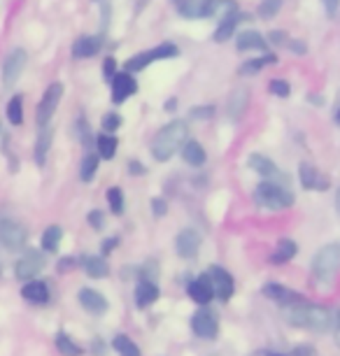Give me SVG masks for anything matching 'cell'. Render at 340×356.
<instances>
[{"label": "cell", "instance_id": "52", "mask_svg": "<svg viewBox=\"0 0 340 356\" xmlns=\"http://www.w3.org/2000/svg\"><path fill=\"white\" fill-rule=\"evenodd\" d=\"M117 243H119L117 238H112V240H105V243H103V254H110V252H112V250H115V247H117Z\"/></svg>", "mask_w": 340, "mask_h": 356}, {"label": "cell", "instance_id": "30", "mask_svg": "<svg viewBox=\"0 0 340 356\" xmlns=\"http://www.w3.org/2000/svg\"><path fill=\"white\" fill-rule=\"evenodd\" d=\"M273 63H277L275 54H264V56L252 58V61L243 63V68H240L238 72H240V75H257V72H261L266 65H273Z\"/></svg>", "mask_w": 340, "mask_h": 356}, {"label": "cell", "instance_id": "56", "mask_svg": "<svg viewBox=\"0 0 340 356\" xmlns=\"http://www.w3.org/2000/svg\"><path fill=\"white\" fill-rule=\"evenodd\" d=\"M336 207H338V214H340V189H338V193H336Z\"/></svg>", "mask_w": 340, "mask_h": 356}, {"label": "cell", "instance_id": "28", "mask_svg": "<svg viewBox=\"0 0 340 356\" xmlns=\"http://www.w3.org/2000/svg\"><path fill=\"white\" fill-rule=\"evenodd\" d=\"M82 266H84L86 275H89V277H93V280H103L105 275L110 273L108 261H105L103 257H84L82 259Z\"/></svg>", "mask_w": 340, "mask_h": 356}, {"label": "cell", "instance_id": "40", "mask_svg": "<svg viewBox=\"0 0 340 356\" xmlns=\"http://www.w3.org/2000/svg\"><path fill=\"white\" fill-rule=\"evenodd\" d=\"M270 93H273V96H277V98H286L291 93V86H289V82H284V79H273Z\"/></svg>", "mask_w": 340, "mask_h": 356}, {"label": "cell", "instance_id": "5", "mask_svg": "<svg viewBox=\"0 0 340 356\" xmlns=\"http://www.w3.org/2000/svg\"><path fill=\"white\" fill-rule=\"evenodd\" d=\"M179 49L175 44L165 42V44H159L154 49H147V51H140L136 56H131L129 61H126V72H140L145 68H149L154 61H161V58H172L177 56Z\"/></svg>", "mask_w": 340, "mask_h": 356}, {"label": "cell", "instance_id": "58", "mask_svg": "<svg viewBox=\"0 0 340 356\" xmlns=\"http://www.w3.org/2000/svg\"><path fill=\"white\" fill-rule=\"evenodd\" d=\"M0 273H3V266H0Z\"/></svg>", "mask_w": 340, "mask_h": 356}, {"label": "cell", "instance_id": "53", "mask_svg": "<svg viewBox=\"0 0 340 356\" xmlns=\"http://www.w3.org/2000/svg\"><path fill=\"white\" fill-rule=\"evenodd\" d=\"M129 170H131V172H136V175H140V172H145V170H143V168H140V165H138V161H129Z\"/></svg>", "mask_w": 340, "mask_h": 356}, {"label": "cell", "instance_id": "26", "mask_svg": "<svg viewBox=\"0 0 340 356\" xmlns=\"http://www.w3.org/2000/svg\"><path fill=\"white\" fill-rule=\"evenodd\" d=\"M298 254V245L294 243V240H280L277 247H275V252H273V257H270V264H277V266H282L286 264V261H291Z\"/></svg>", "mask_w": 340, "mask_h": 356}, {"label": "cell", "instance_id": "13", "mask_svg": "<svg viewBox=\"0 0 340 356\" xmlns=\"http://www.w3.org/2000/svg\"><path fill=\"white\" fill-rule=\"evenodd\" d=\"M210 277H212V286H215V298L231 300L233 291H236V282H233L231 273L224 270V268H219V266H212Z\"/></svg>", "mask_w": 340, "mask_h": 356}, {"label": "cell", "instance_id": "10", "mask_svg": "<svg viewBox=\"0 0 340 356\" xmlns=\"http://www.w3.org/2000/svg\"><path fill=\"white\" fill-rule=\"evenodd\" d=\"M298 177H301L303 189H308V191H326L331 186L329 177L319 172L310 161H303V163L298 165Z\"/></svg>", "mask_w": 340, "mask_h": 356}, {"label": "cell", "instance_id": "31", "mask_svg": "<svg viewBox=\"0 0 340 356\" xmlns=\"http://www.w3.org/2000/svg\"><path fill=\"white\" fill-rule=\"evenodd\" d=\"M96 145H98V156L105 159V161H110V159H115L119 140L115 138V133H103V136L98 138Z\"/></svg>", "mask_w": 340, "mask_h": 356}, {"label": "cell", "instance_id": "2", "mask_svg": "<svg viewBox=\"0 0 340 356\" xmlns=\"http://www.w3.org/2000/svg\"><path fill=\"white\" fill-rule=\"evenodd\" d=\"M186 136H189V126L184 122H170L168 126H163L161 131L154 136L152 143V154L156 161H170L179 147H184Z\"/></svg>", "mask_w": 340, "mask_h": 356}, {"label": "cell", "instance_id": "43", "mask_svg": "<svg viewBox=\"0 0 340 356\" xmlns=\"http://www.w3.org/2000/svg\"><path fill=\"white\" fill-rule=\"evenodd\" d=\"M212 114H215V107H196V110H191V117L193 119H210Z\"/></svg>", "mask_w": 340, "mask_h": 356}, {"label": "cell", "instance_id": "48", "mask_svg": "<svg viewBox=\"0 0 340 356\" xmlns=\"http://www.w3.org/2000/svg\"><path fill=\"white\" fill-rule=\"evenodd\" d=\"M289 47H291V51H294V54H305V51H308V44L301 42V40H289Z\"/></svg>", "mask_w": 340, "mask_h": 356}, {"label": "cell", "instance_id": "42", "mask_svg": "<svg viewBox=\"0 0 340 356\" xmlns=\"http://www.w3.org/2000/svg\"><path fill=\"white\" fill-rule=\"evenodd\" d=\"M103 75H105V79H108V82L117 77V61L112 56H108L103 61Z\"/></svg>", "mask_w": 340, "mask_h": 356}, {"label": "cell", "instance_id": "41", "mask_svg": "<svg viewBox=\"0 0 340 356\" xmlns=\"http://www.w3.org/2000/svg\"><path fill=\"white\" fill-rule=\"evenodd\" d=\"M156 277H159V264L156 261H147V264L143 266V275H140V280L156 282Z\"/></svg>", "mask_w": 340, "mask_h": 356}, {"label": "cell", "instance_id": "29", "mask_svg": "<svg viewBox=\"0 0 340 356\" xmlns=\"http://www.w3.org/2000/svg\"><path fill=\"white\" fill-rule=\"evenodd\" d=\"M51 140H54V133H51L49 126H42V131H40V136L35 140V161H38V165H44V161H47V152H49V147H51Z\"/></svg>", "mask_w": 340, "mask_h": 356}, {"label": "cell", "instance_id": "7", "mask_svg": "<svg viewBox=\"0 0 340 356\" xmlns=\"http://www.w3.org/2000/svg\"><path fill=\"white\" fill-rule=\"evenodd\" d=\"M191 328H193V333H196L198 338L215 340L217 333H219V317H217V312L210 310V307H203V310H198L191 317Z\"/></svg>", "mask_w": 340, "mask_h": 356}, {"label": "cell", "instance_id": "3", "mask_svg": "<svg viewBox=\"0 0 340 356\" xmlns=\"http://www.w3.org/2000/svg\"><path fill=\"white\" fill-rule=\"evenodd\" d=\"M340 270V243H329L312 259V277L317 284H331Z\"/></svg>", "mask_w": 340, "mask_h": 356}, {"label": "cell", "instance_id": "17", "mask_svg": "<svg viewBox=\"0 0 340 356\" xmlns=\"http://www.w3.org/2000/svg\"><path fill=\"white\" fill-rule=\"evenodd\" d=\"M250 168H252V170H257L264 179H268V182H280V184H282L284 175L280 172V168L273 163L270 159L261 156V154H252V156H250Z\"/></svg>", "mask_w": 340, "mask_h": 356}, {"label": "cell", "instance_id": "55", "mask_svg": "<svg viewBox=\"0 0 340 356\" xmlns=\"http://www.w3.org/2000/svg\"><path fill=\"white\" fill-rule=\"evenodd\" d=\"M264 356H291V354H280V352H264Z\"/></svg>", "mask_w": 340, "mask_h": 356}, {"label": "cell", "instance_id": "18", "mask_svg": "<svg viewBox=\"0 0 340 356\" xmlns=\"http://www.w3.org/2000/svg\"><path fill=\"white\" fill-rule=\"evenodd\" d=\"M240 24V10L233 8L229 12H222V19H219V26L215 31V42H226V40H231V35L236 33Z\"/></svg>", "mask_w": 340, "mask_h": 356}, {"label": "cell", "instance_id": "9", "mask_svg": "<svg viewBox=\"0 0 340 356\" xmlns=\"http://www.w3.org/2000/svg\"><path fill=\"white\" fill-rule=\"evenodd\" d=\"M44 266H47L44 254H42V252L31 250V252H26L22 259H17V264H15V275H17L19 280H35V275H38V273H42V270H44Z\"/></svg>", "mask_w": 340, "mask_h": 356}, {"label": "cell", "instance_id": "54", "mask_svg": "<svg viewBox=\"0 0 340 356\" xmlns=\"http://www.w3.org/2000/svg\"><path fill=\"white\" fill-rule=\"evenodd\" d=\"M165 110H175V98H170L168 103H165Z\"/></svg>", "mask_w": 340, "mask_h": 356}, {"label": "cell", "instance_id": "8", "mask_svg": "<svg viewBox=\"0 0 340 356\" xmlns=\"http://www.w3.org/2000/svg\"><path fill=\"white\" fill-rule=\"evenodd\" d=\"M61 98H63V84L61 82H54V84L47 86L44 96H42V100H40V105H38V124L40 126L49 124V119L54 117L56 107H58V103H61Z\"/></svg>", "mask_w": 340, "mask_h": 356}, {"label": "cell", "instance_id": "46", "mask_svg": "<svg viewBox=\"0 0 340 356\" xmlns=\"http://www.w3.org/2000/svg\"><path fill=\"white\" fill-rule=\"evenodd\" d=\"M291 356H315V349H312L310 345H298V347H294Z\"/></svg>", "mask_w": 340, "mask_h": 356}, {"label": "cell", "instance_id": "24", "mask_svg": "<svg viewBox=\"0 0 340 356\" xmlns=\"http://www.w3.org/2000/svg\"><path fill=\"white\" fill-rule=\"evenodd\" d=\"M156 298H159V284H156V282L140 280V284L136 289V303H138V307H147L152 303H156Z\"/></svg>", "mask_w": 340, "mask_h": 356}, {"label": "cell", "instance_id": "14", "mask_svg": "<svg viewBox=\"0 0 340 356\" xmlns=\"http://www.w3.org/2000/svg\"><path fill=\"white\" fill-rule=\"evenodd\" d=\"M112 100L119 105L124 103V100H129L133 93L138 91V82L136 77H133V72H117V77L112 79Z\"/></svg>", "mask_w": 340, "mask_h": 356}, {"label": "cell", "instance_id": "16", "mask_svg": "<svg viewBox=\"0 0 340 356\" xmlns=\"http://www.w3.org/2000/svg\"><path fill=\"white\" fill-rule=\"evenodd\" d=\"M175 247L182 259H193L198 254V247H201V235L193 231V228H184V231H179L177 235Z\"/></svg>", "mask_w": 340, "mask_h": 356}, {"label": "cell", "instance_id": "34", "mask_svg": "<svg viewBox=\"0 0 340 356\" xmlns=\"http://www.w3.org/2000/svg\"><path fill=\"white\" fill-rule=\"evenodd\" d=\"M56 349L63 356H79V354H82V347H79L72 338H68L65 333H58L56 335Z\"/></svg>", "mask_w": 340, "mask_h": 356}, {"label": "cell", "instance_id": "39", "mask_svg": "<svg viewBox=\"0 0 340 356\" xmlns=\"http://www.w3.org/2000/svg\"><path fill=\"white\" fill-rule=\"evenodd\" d=\"M119 126H122V117L117 112H108L103 114V131L105 133H115Z\"/></svg>", "mask_w": 340, "mask_h": 356}, {"label": "cell", "instance_id": "12", "mask_svg": "<svg viewBox=\"0 0 340 356\" xmlns=\"http://www.w3.org/2000/svg\"><path fill=\"white\" fill-rule=\"evenodd\" d=\"M215 8H217L215 0H179V3H177L179 15L186 17V19L212 17V15H215Z\"/></svg>", "mask_w": 340, "mask_h": 356}, {"label": "cell", "instance_id": "6", "mask_svg": "<svg viewBox=\"0 0 340 356\" xmlns=\"http://www.w3.org/2000/svg\"><path fill=\"white\" fill-rule=\"evenodd\" d=\"M26 240H29V233H26V228L19 221L10 217H0V243H3L5 250L8 252L24 250Z\"/></svg>", "mask_w": 340, "mask_h": 356}, {"label": "cell", "instance_id": "21", "mask_svg": "<svg viewBox=\"0 0 340 356\" xmlns=\"http://www.w3.org/2000/svg\"><path fill=\"white\" fill-rule=\"evenodd\" d=\"M79 303L91 314H105V310H108V300H105V296L98 293L96 289H82V291H79Z\"/></svg>", "mask_w": 340, "mask_h": 356}, {"label": "cell", "instance_id": "50", "mask_svg": "<svg viewBox=\"0 0 340 356\" xmlns=\"http://www.w3.org/2000/svg\"><path fill=\"white\" fill-rule=\"evenodd\" d=\"M270 42L282 44V42H286V35H284L282 31H273V33H270Z\"/></svg>", "mask_w": 340, "mask_h": 356}, {"label": "cell", "instance_id": "35", "mask_svg": "<svg viewBox=\"0 0 340 356\" xmlns=\"http://www.w3.org/2000/svg\"><path fill=\"white\" fill-rule=\"evenodd\" d=\"M101 156L98 154H89V156H84V161H82V168H79V177H82V182H91L93 179V175H96V170H98V161Z\"/></svg>", "mask_w": 340, "mask_h": 356}, {"label": "cell", "instance_id": "32", "mask_svg": "<svg viewBox=\"0 0 340 356\" xmlns=\"http://www.w3.org/2000/svg\"><path fill=\"white\" fill-rule=\"evenodd\" d=\"M61 240H63V231L61 226H49L42 235V250L44 252H51L56 254L58 247H61Z\"/></svg>", "mask_w": 340, "mask_h": 356}, {"label": "cell", "instance_id": "20", "mask_svg": "<svg viewBox=\"0 0 340 356\" xmlns=\"http://www.w3.org/2000/svg\"><path fill=\"white\" fill-rule=\"evenodd\" d=\"M248 105H250V91L245 89V86H238V89L231 93L229 105H226V112H229L231 122H240V117L248 110Z\"/></svg>", "mask_w": 340, "mask_h": 356}, {"label": "cell", "instance_id": "1", "mask_svg": "<svg viewBox=\"0 0 340 356\" xmlns=\"http://www.w3.org/2000/svg\"><path fill=\"white\" fill-rule=\"evenodd\" d=\"M282 314L291 326L308 328V331L324 333V331H331L333 328V312L326 310L322 305L308 303L305 298L298 300L294 305L282 307Z\"/></svg>", "mask_w": 340, "mask_h": 356}, {"label": "cell", "instance_id": "37", "mask_svg": "<svg viewBox=\"0 0 340 356\" xmlns=\"http://www.w3.org/2000/svg\"><path fill=\"white\" fill-rule=\"evenodd\" d=\"M108 203H110L112 214H122L124 212V191L119 189V186H112V189H108Z\"/></svg>", "mask_w": 340, "mask_h": 356}, {"label": "cell", "instance_id": "23", "mask_svg": "<svg viewBox=\"0 0 340 356\" xmlns=\"http://www.w3.org/2000/svg\"><path fill=\"white\" fill-rule=\"evenodd\" d=\"M22 296L29 303L44 305L47 300H49V286H47L42 280H29L22 289Z\"/></svg>", "mask_w": 340, "mask_h": 356}, {"label": "cell", "instance_id": "49", "mask_svg": "<svg viewBox=\"0 0 340 356\" xmlns=\"http://www.w3.org/2000/svg\"><path fill=\"white\" fill-rule=\"evenodd\" d=\"M152 205H154V214H156V217H163L165 210H168L161 198H154V203H152Z\"/></svg>", "mask_w": 340, "mask_h": 356}, {"label": "cell", "instance_id": "51", "mask_svg": "<svg viewBox=\"0 0 340 356\" xmlns=\"http://www.w3.org/2000/svg\"><path fill=\"white\" fill-rule=\"evenodd\" d=\"M75 266H77V261H75V259H65V261H61V264H58V270L65 273L68 268H75Z\"/></svg>", "mask_w": 340, "mask_h": 356}, {"label": "cell", "instance_id": "22", "mask_svg": "<svg viewBox=\"0 0 340 356\" xmlns=\"http://www.w3.org/2000/svg\"><path fill=\"white\" fill-rule=\"evenodd\" d=\"M264 296H268V298H273L275 303H280L282 307L294 305V303H298V300H303L301 293L291 291V289H286L282 284H266L264 286Z\"/></svg>", "mask_w": 340, "mask_h": 356}, {"label": "cell", "instance_id": "19", "mask_svg": "<svg viewBox=\"0 0 340 356\" xmlns=\"http://www.w3.org/2000/svg\"><path fill=\"white\" fill-rule=\"evenodd\" d=\"M101 47H103V35H82L72 44V56L75 58L96 56V54L101 51Z\"/></svg>", "mask_w": 340, "mask_h": 356}, {"label": "cell", "instance_id": "15", "mask_svg": "<svg viewBox=\"0 0 340 356\" xmlns=\"http://www.w3.org/2000/svg\"><path fill=\"white\" fill-rule=\"evenodd\" d=\"M189 296L198 305H208L215 298V286H212V277L208 275H198L196 280L189 282Z\"/></svg>", "mask_w": 340, "mask_h": 356}, {"label": "cell", "instance_id": "4", "mask_svg": "<svg viewBox=\"0 0 340 356\" xmlns=\"http://www.w3.org/2000/svg\"><path fill=\"white\" fill-rule=\"evenodd\" d=\"M254 200L266 210H286L294 205V193L280 182H268L264 179L254 189Z\"/></svg>", "mask_w": 340, "mask_h": 356}, {"label": "cell", "instance_id": "36", "mask_svg": "<svg viewBox=\"0 0 340 356\" xmlns=\"http://www.w3.org/2000/svg\"><path fill=\"white\" fill-rule=\"evenodd\" d=\"M8 119H10V124H15V126L24 124V98L22 96H15L8 103Z\"/></svg>", "mask_w": 340, "mask_h": 356}, {"label": "cell", "instance_id": "38", "mask_svg": "<svg viewBox=\"0 0 340 356\" xmlns=\"http://www.w3.org/2000/svg\"><path fill=\"white\" fill-rule=\"evenodd\" d=\"M282 8V0H261L259 3V17L261 19H273Z\"/></svg>", "mask_w": 340, "mask_h": 356}, {"label": "cell", "instance_id": "33", "mask_svg": "<svg viewBox=\"0 0 340 356\" xmlns=\"http://www.w3.org/2000/svg\"><path fill=\"white\" fill-rule=\"evenodd\" d=\"M112 347H115V352L119 356H140V347L129 338V335H115Z\"/></svg>", "mask_w": 340, "mask_h": 356}, {"label": "cell", "instance_id": "44", "mask_svg": "<svg viewBox=\"0 0 340 356\" xmlns=\"http://www.w3.org/2000/svg\"><path fill=\"white\" fill-rule=\"evenodd\" d=\"M333 340H336V345L340 347V310H333Z\"/></svg>", "mask_w": 340, "mask_h": 356}, {"label": "cell", "instance_id": "27", "mask_svg": "<svg viewBox=\"0 0 340 356\" xmlns=\"http://www.w3.org/2000/svg\"><path fill=\"white\" fill-rule=\"evenodd\" d=\"M182 159L189 165L198 168V165H203L205 161H208V154H205V149L196 143V140H189V143H184V147H182Z\"/></svg>", "mask_w": 340, "mask_h": 356}, {"label": "cell", "instance_id": "47", "mask_svg": "<svg viewBox=\"0 0 340 356\" xmlns=\"http://www.w3.org/2000/svg\"><path fill=\"white\" fill-rule=\"evenodd\" d=\"M89 224H91L93 228H103V212L93 210V212L89 214Z\"/></svg>", "mask_w": 340, "mask_h": 356}, {"label": "cell", "instance_id": "25", "mask_svg": "<svg viewBox=\"0 0 340 356\" xmlns=\"http://www.w3.org/2000/svg\"><path fill=\"white\" fill-rule=\"evenodd\" d=\"M238 49L240 51H250V49L266 51L268 49V44H266V40L259 35L257 31H243L238 35Z\"/></svg>", "mask_w": 340, "mask_h": 356}, {"label": "cell", "instance_id": "57", "mask_svg": "<svg viewBox=\"0 0 340 356\" xmlns=\"http://www.w3.org/2000/svg\"><path fill=\"white\" fill-rule=\"evenodd\" d=\"M336 124H338V126H340V110H338V112H336Z\"/></svg>", "mask_w": 340, "mask_h": 356}, {"label": "cell", "instance_id": "45", "mask_svg": "<svg viewBox=\"0 0 340 356\" xmlns=\"http://www.w3.org/2000/svg\"><path fill=\"white\" fill-rule=\"evenodd\" d=\"M324 3V10H326V15L329 17H336V12L340 8V0H322Z\"/></svg>", "mask_w": 340, "mask_h": 356}, {"label": "cell", "instance_id": "11", "mask_svg": "<svg viewBox=\"0 0 340 356\" xmlns=\"http://www.w3.org/2000/svg\"><path fill=\"white\" fill-rule=\"evenodd\" d=\"M26 61H29V54L24 49H15L5 58V65H3V84L5 86H15L17 79L22 77V72L26 68Z\"/></svg>", "mask_w": 340, "mask_h": 356}]
</instances>
